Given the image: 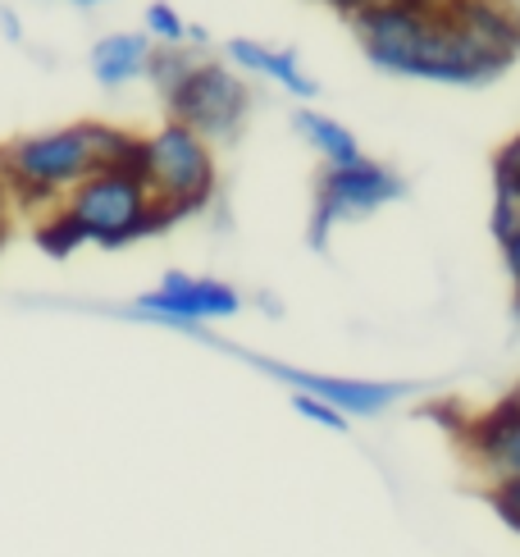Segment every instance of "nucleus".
Instances as JSON below:
<instances>
[{"mask_svg": "<svg viewBox=\"0 0 520 557\" xmlns=\"http://www.w3.org/2000/svg\"><path fill=\"white\" fill-rule=\"evenodd\" d=\"M69 5H78V10H97V5H106V0H69Z\"/></svg>", "mask_w": 520, "mask_h": 557, "instance_id": "b1692460", "label": "nucleus"}, {"mask_svg": "<svg viewBox=\"0 0 520 557\" xmlns=\"http://www.w3.org/2000/svg\"><path fill=\"white\" fill-rule=\"evenodd\" d=\"M228 55V69H243V74H256V78H274L278 87H288L297 101L311 106L320 97V83L301 74V60H297V46H265V41H251V37H233L224 46Z\"/></svg>", "mask_w": 520, "mask_h": 557, "instance_id": "9d476101", "label": "nucleus"}, {"mask_svg": "<svg viewBox=\"0 0 520 557\" xmlns=\"http://www.w3.org/2000/svg\"><path fill=\"white\" fill-rule=\"evenodd\" d=\"M293 407H297V416H306V421H315V425H324V430H347V416H338L329 403H320V398H306V393H293Z\"/></svg>", "mask_w": 520, "mask_h": 557, "instance_id": "a211bd4d", "label": "nucleus"}, {"mask_svg": "<svg viewBox=\"0 0 520 557\" xmlns=\"http://www.w3.org/2000/svg\"><path fill=\"white\" fill-rule=\"evenodd\" d=\"M238 311H243V293L233 284H224V278H197V274L170 270L160 278V288L141 293L124 315L164 324V330H183V334H206L201 324L228 320Z\"/></svg>", "mask_w": 520, "mask_h": 557, "instance_id": "0eeeda50", "label": "nucleus"}, {"mask_svg": "<svg viewBox=\"0 0 520 557\" xmlns=\"http://www.w3.org/2000/svg\"><path fill=\"white\" fill-rule=\"evenodd\" d=\"M407 197V183H401L397 170L380 165V160H357V165H343V170H329L315 178V215H311V243L315 251H329V234L338 224H351V220H366L374 215L380 206Z\"/></svg>", "mask_w": 520, "mask_h": 557, "instance_id": "423d86ee", "label": "nucleus"}, {"mask_svg": "<svg viewBox=\"0 0 520 557\" xmlns=\"http://www.w3.org/2000/svg\"><path fill=\"white\" fill-rule=\"evenodd\" d=\"M141 147H147V174L141 178H147L151 197L160 206H170L178 220L206 211L210 197L220 188L210 143H201L193 128L170 120V124H160L156 133L141 137Z\"/></svg>", "mask_w": 520, "mask_h": 557, "instance_id": "20e7f679", "label": "nucleus"}, {"mask_svg": "<svg viewBox=\"0 0 520 557\" xmlns=\"http://www.w3.org/2000/svg\"><path fill=\"white\" fill-rule=\"evenodd\" d=\"M324 5H334L343 18H351V14H361L366 5H380V0H324Z\"/></svg>", "mask_w": 520, "mask_h": 557, "instance_id": "412c9836", "label": "nucleus"}, {"mask_svg": "<svg viewBox=\"0 0 520 557\" xmlns=\"http://www.w3.org/2000/svg\"><path fill=\"white\" fill-rule=\"evenodd\" d=\"M238 357L251 361L260 375L288 384L293 393L329 403L338 416H380L411 393V384H401V380H338V375H315V370H297V366H283L270 357H251V352H238Z\"/></svg>", "mask_w": 520, "mask_h": 557, "instance_id": "6e6552de", "label": "nucleus"}, {"mask_svg": "<svg viewBox=\"0 0 520 557\" xmlns=\"http://www.w3.org/2000/svg\"><path fill=\"white\" fill-rule=\"evenodd\" d=\"M60 211L83 228L87 243H97V247H128L137 238L164 234V228L178 224V215L151 197L147 183L137 174H120V170L87 174L78 188L64 197Z\"/></svg>", "mask_w": 520, "mask_h": 557, "instance_id": "f03ea898", "label": "nucleus"}, {"mask_svg": "<svg viewBox=\"0 0 520 557\" xmlns=\"http://www.w3.org/2000/svg\"><path fill=\"white\" fill-rule=\"evenodd\" d=\"M493 238L507 243L511 234H520V178L503 165V160H493Z\"/></svg>", "mask_w": 520, "mask_h": 557, "instance_id": "4468645a", "label": "nucleus"}, {"mask_svg": "<svg viewBox=\"0 0 520 557\" xmlns=\"http://www.w3.org/2000/svg\"><path fill=\"white\" fill-rule=\"evenodd\" d=\"M466 448L475 457V467L488 475V480H516L520 475V407H511L507 398L475 416L466 425Z\"/></svg>", "mask_w": 520, "mask_h": 557, "instance_id": "1a4fd4ad", "label": "nucleus"}, {"mask_svg": "<svg viewBox=\"0 0 520 557\" xmlns=\"http://www.w3.org/2000/svg\"><path fill=\"white\" fill-rule=\"evenodd\" d=\"M87 238H83V228L69 220L64 211H55L51 220H41L37 224V247L46 251V257H69V251H78Z\"/></svg>", "mask_w": 520, "mask_h": 557, "instance_id": "dca6fc26", "label": "nucleus"}, {"mask_svg": "<svg viewBox=\"0 0 520 557\" xmlns=\"http://www.w3.org/2000/svg\"><path fill=\"white\" fill-rule=\"evenodd\" d=\"M0 243H5V215H0Z\"/></svg>", "mask_w": 520, "mask_h": 557, "instance_id": "a878e982", "label": "nucleus"}, {"mask_svg": "<svg viewBox=\"0 0 520 557\" xmlns=\"http://www.w3.org/2000/svg\"><path fill=\"white\" fill-rule=\"evenodd\" d=\"M147 60H151V41L147 33H106L87 55L91 78L101 87H128L137 78H147Z\"/></svg>", "mask_w": 520, "mask_h": 557, "instance_id": "9b49d317", "label": "nucleus"}, {"mask_svg": "<svg viewBox=\"0 0 520 557\" xmlns=\"http://www.w3.org/2000/svg\"><path fill=\"white\" fill-rule=\"evenodd\" d=\"M507 403H511V407H520V380H516V388L507 393Z\"/></svg>", "mask_w": 520, "mask_h": 557, "instance_id": "393cba45", "label": "nucleus"}, {"mask_svg": "<svg viewBox=\"0 0 520 557\" xmlns=\"http://www.w3.org/2000/svg\"><path fill=\"white\" fill-rule=\"evenodd\" d=\"M0 33H5L10 41H23V28H18V18H14V10H0Z\"/></svg>", "mask_w": 520, "mask_h": 557, "instance_id": "4be33fe9", "label": "nucleus"}, {"mask_svg": "<svg viewBox=\"0 0 520 557\" xmlns=\"http://www.w3.org/2000/svg\"><path fill=\"white\" fill-rule=\"evenodd\" d=\"M507 5V14H511V23H516V33H520V0H503Z\"/></svg>", "mask_w": 520, "mask_h": 557, "instance_id": "5701e85b", "label": "nucleus"}, {"mask_svg": "<svg viewBox=\"0 0 520 557\" xmlns=\"http://www.w3.org/2000/svg\"><path fill=\"white\" fill-rule=\"evenodd\" d=\"M493 160H503V165L520 178V133H516V137H507V143L498 147V156H493Z\"/></svg>", "mask_w": 520, "mask_h": 557, "instance_id": "6ab92c4d", "label": "nucleus"}, {"mask_svg": "<svg viewBox=\"0 0 520 557\" xmlns=\"http://www.w3.org/2000/svg\"><path fill=\"white\" fill-rule=\"evenodd\" d=\"M503 257H507V270H511L516 293H520V234H511V238L503 243Z\"/></svg>", "mask_w": 520, "mask_h": 557, "instance_id": "aec40b11", "label": "nucleus"}, {"mask_svg": "<svg viewBox=\"0 0 520 557\" xmlns=\"http://www.w3.org/2000/svg\"><path fill=\"white\" fill-rule=\"evenodd\" d=\"M488 503L511 530H520V475L516 480H493L488 484Z\"/></svg>", "mask_w": 520, "mask_h": 557, "instance_id": "f3484780", "label": "nucleus"}, {"mask_svg": "<svg viewBox=\"0 0 520 557\" xmlns=\"http://www.w3.org/2000/svg\"><path fill=\"white\" fill-rule=\"evenodd\" d=\"M293 128H297V137H306V143L324 156L329 170H343V165H357V160H366L357 133H351L347 124H338V120H329V114L311 110V106L293 110Z\"/></svg>", "mask_w": 520, "mask_h": 557, "instance_id": "f8f14e48", "label": "nucleus"}, {"mask_svg": "<svg viewBox=\"0 0 520 557\" xmlns=\"http://www.w3.org/2000/svg\"><path fill=\"white\" fill-rule=\"evenodd\" d=\"M516 311H520V293H516Z\"/></svg>", "mask_w": 520, "mask_h": 557, "instance_id": "bb28decb", "label": "nucleus"}, {"mask_svg": "<svg viewBox=\"0 0 520 557\" xmlns=\"http://www.w3.org/2000/svg\"><path fill=\"white\" fill-rule=\"evenodd\" d=\"M141 23H147V41L151 46H183V37H187V18L170 5V0H151L147 14H141Z\"/></svg>", "mask_w": 520, "mask_h": 557, "instance_id": "2eb2a0df", "label": "nucleus"}, {"mask_svg": "<svg viewBox=\"0 0 520 557\" xmlns=\"http://www.w3.org/2000/svg\"><path fill=\"white\" fill-rule=\"evenodd\" d=\"M201 60V51H187V46H151V60H147V78L160 91V101H170L178 83L193 74V64Z\"/></svg>", "mask_w": 520, "mask_h": 557, "instance_id": "ddd939ff", "label": "nucleus"}, {"mask_svg": "<svg viewBox=\"0 0 520 557\" xmlns=\"http://www.w3.org/2000/svg\"><path fill=\"white\" fill-rule=\"evenodd\" d=\"M101 128L106 124H69L55 133H33L14 143L0 156V174H5L23 197L51 201L69 197L87 174L101 170Z\"/></svg>", "mask_w": 520, "mask_h": 557, "instance_id": "7ed1b4c3", "label": "nucleus"}, {"mask_svg": "<svg viewBox=\"0 0 520 557\" xmlns=\"http://www.w3.org/2000/svg\"><path fill=\"white\" fill-rule=\"evenodd\" d=\"M170 120L193 128L201 143H228V137H238L247 110H251V83L238 74V69H228L224 60H197L193 74L178 83V91L170 101Z\"/></svg>", "mask_w": 520, "mask_h": 557, "instance_id": "39448f33", "label": "nucleus"}, {"mask_svg": "<svg viewBox=\"0 0 520 557\" xmlns=\"http://www.w3.org/2000/svg\"><path fill=\"white\" fill-rule=\"evenodd\" d=\"M351 33H357L366 60L397 78L480 87L511 69V60L488 55L484 46L470 41L457 28V18L443 10V0H434L430 10L380 0V5H366L361 14H351Z\"/></svg>", "mask_w": 520, "mask_h": 557, "instance_id": "f257e3e1", "label": "nucleus"}]
</instances>
